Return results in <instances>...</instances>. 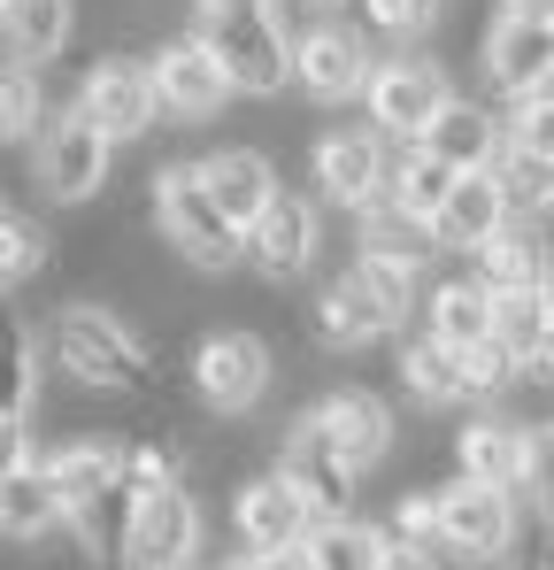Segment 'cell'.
Wrapping results in <instances>:
<instances>
[{
  "mask_svg": "<svg viewBox=\"0 0 554 570\" xmlns=\"http://www.w3.org/2000/svg\"><path fill=\"white\" fill-rule=\"evenodd\" d=\"M55 363L70 371L92 393H147L155 371H147V347L131 340V324L100 301H70L55 316Z\"/></svg>",
  "mask_w": 554,
  "mask_h": 570,
  "instance_id": "cell-1",
  "label": "cell"
},
{
  "mask_svg": "<svg viewBox=\"0 0 554 570\" xmlns=\"http://www.w3.org/2000/svg\"><path fill=\"white\" fill-rule=\"evenodd\" d=\"M200 39L231 70L239 94H277L293 78V47H285V23H277L270 0H216V8H200Z\"/></svg>",
  "mask_w": 554,
  "mask_h": 570,
  "instance_id": "cell-2",
  "label": "cell"
},
{
  "mask_svg": "<svg viewBox=\"0 0 554 570\" xmlns=\"http://www.w3.org/2000/svg\"><path fill=\"white\" fill-rule=\"evenodd\" d=\"M155 224H162V239L178 247L185 263H200V271H224V263L247 255V232L216 208V193H208V178H200V163H170V170H155Z\"/></svg>",
  "mask_w": 554,
  "mask_h": 570,
  "instance_id": "cell-3",
  "label": "cell"
},
{
  "mask_svg": "<svg viewBox=\"0 0 554 570\" xmlns=\"http://www.w3.org/2000/svg\"><path fill=\"white\" fill-rule=\"evenodd\" d=\"M508 548H516V493L508 485H477V478L439 485V556L493 570L508 563Z\"/></svg>",
  "mask_w": 554,
  "mask_h": 570,
  "instance_id": "cell-4",
  "label": "cell"
},
{
  "mask_svg": "<svg viewBox=\"0 0 554 570\" xmlns=\"http://www.w3.org/2000/svg\"><path fill=\"white\" fill-rule=\"evenodd\" d=\"M363 100H369V124H377L385 139H424V131L439 124V108L455 100V86H447L439 62L393 55V62H377V78H369Z\"/></svg>",
  "mask_w": 554,
  "mask_h": 570,
  "instance_id": "cell-5",
  "label": "cell"
},
{
  "mask_svg": "<svg viewBox=\"0 0 554 570\" xmlns=\"http://www.w3.org/2000/svg\"><path fill=\"white\" fill-rule=\"evenodd\" d=\"M316 524H324V517H316V501H308L285 471L255 478V485L231 501V532L247 540V556H300Z\"/></svg>",
  "mask_w": 554,
  "mask_h": 570,
  "instance_id": "cell-6",
  "label": "cell"
},
{
  "mask_svg": "<svg viewBox=\"0 0 554 570\" xmlns=\"http://www.w3.org/2000/svg\"><path fill=\"white\" fill-rule=\"evenodd\" d=\"M108 163H116V139L92 124L86 108H70V116H55L39 131V186L55 200H92L108 186Z\"/></svg>",
  "mask_w": 554,
  "mask_h": 570,
  "instance_id": "cell-7",
  "label": "cell"
},
{
  "mask_svg": "<svg viewBox=\"0 0 554 570\" xmlns=\"http://www.w3.org/2000/svg\"><path fill=\"white\" fill-rule=\"evenodd\" d=\"M316 186L324 200H339V208H377L385 193H393V155H385V131H363V124H339V131H324L316 139Z\"/></svg>",
  "mask_w": 554,
  "mask_h": 570,
  "instance_id": "cell-8",
  "label": "cell"
},
{
  "mask_svg": "<svg viewBox=\"0 0 554 570\" xmlns=\"http://www.w3.org/2000/svg\"><path fill=\"white\" fill-rule=\"evenodd\" d=\"M92 124L123 147V139H139V131H155V116H162V86H155V62H131V55H108V62H92L86 70V94H78Z\"/></svg>",
  "mask_w": 554,
  "mask_h": 570,
  "instance_id": "cell-9",
  "label": "cell"
},
{
  "mask_svg": "<svg viewBox=\"0 0 554 570\" xmlns=\"http://www.w3.org/2000/svg\"><path fill=\"white\" fill-rule=\"evenodd\" d=\"M192 385H200L208 409L247 416V409L270 393V347H263L255 332H208V340L192 347Z\"/></svg>",
  "mask_w": 554,
  "mask_h": 570,
  "instance_id": "cell-10",
  "label": "cell"
},
{
  "mask_svg": "<svg viewBox=\"0 0 554 570\" xmlns=\"http://www.w3.org/2000/svg\"><path fill=\"white\" fill-rule=\"evenodd\" d=\"M192 556H200V509H192V493H185L178 478L139 485L123 563H192Z\"/></svg>",
  "mask_w": 554,
  "mask_h": 570,
  "instance_id": "cell-11",
  "label": "cell"
},
{
  "mask_svg": "<svg viewBox=\"0 0 554 570\" xmlns=\"http://www.w3.org/2000/svg\"><path fill=\"white\" fill-rule=\"evenodd\" d=\"M277 471L316 501V517H355V478H363V471H355V463H347V448L324 432V416H300V424L285 432Z\"/></svg>",
  "mask_w": 554,
  "mask_h": 570,
  "instance_id": "cell-12",
  "label": "cell"
},
{
  "mask_svg": "<svg viewBox=\"0 0 554 570\" xmlns=\"http://www.w3.org/2000/svg\"><path fill=\"white\" fill-rule=\"evenodd\" d=\"M293 78H300V94H308V100H363L369 78H377V62H369L363 31H347V23H316V31L293 39Z\"/></svg>",
  "mask_w": 554,
  "mask_h": 570,
  "instance_id": "cell-13",
  "label": "cell"
},
{
  "mask_svg": "<svg viewBox=\"0 0 554 570\" xmlns=\"http://www.w3.org/2000/svg\"><path fill=\"white\" fill-rule=\"evenodd\" d=\"M485 86L501 100H532L554 86V23L532 16H493L485 31Z\"/></svg>",
  "mask_w": 554,
  "mask_h": 570,
  "instance_id": "cell-14",
  "label": "cell"
},
{
  "mask_svg": "<svg viewBox=\"0 0 554 570\" xmlns=\"http://www.w3.org/2000/svg\"><path fill=\"white\" fill-rule=\"evenodd\" d=\"M155 86H162V108L185 116V124L216 116L224 100L239 94V86H231V70L208 55V39H200V31H192V39H170V47L155 55Z\"/></svg>",
  "mask_w": 554,
  "mask_h": 570,
  "instance_id": "cell-15",
  "label": "cell"
},
{
  "mask_svg": "<svg viewBox=\"0 0 554 570\" xmlns=\"http://www.w3.org/2000/svg\"><path fill=\"white\" fill-rule=\"evenodd\" d=\"M455 463H462V478H477V485L524 493V485H532V463H540V432H524L516 416H477L469 432H455Z\"/></svg>",
  "mask_w": 554,
  "mask_h": 570,
  "instance_id": "cell-16",
  "label": "cell"
},
{
  "mask_svg": "<svg viewBox=\"0 0 554 570\" xmlns=\"http://www.w3.org/2000/svg\"><path fill=\"white\" fill-rule=\"evenodd\" d=\"M247 263L263 278H300L316 263V208L300 193H277L270 208L247 224Z\"/></svg>",
  "mask_w": 554,
  "mask_h": 570,
  "instance_id": "cell-17",
  "label": "cell"
},
{
  "mask_svg": "<svg viewBox=\"0 0 554 570\" xmlns=\"http://www.w3.org/2000/svg\"><path fill=\"white\" fill-rule=\"evenodd\" d=\"M477 278L493 285V293H508V285H554V216H508L477 247Z\"/></svg>",
  "mask_w": 554,
  "mask_h": 570,
  "instance_id": "cell-18",
  "label": "cell"
},
{
  "mask_svg": "<svg viewBox=\"0 0 554 570\" xmlns=\"http://www.w3.org/2000/svg\"><path fill=\"white\" fill-rule=\"evenodd\" d=\"M508 216H516V200H508V186H501L493 170H462L455 193H447V208L432 216V232H439L447 255H477Z\"/></svg>",
  "mask_w": 554,
  "mask_h": 570,
  "instance_id": "cell-19",
  "label": "cell"
},
{
  "mask_svg": "<svg viewBox=\"0 0 554 570\" xmlns=\"http://www.w3.org/2000/svg\"><path fill=\"white\" fill-rule=\"evenodd\" d=\"M424 147L439 155V163H455V170H493L501 155H508V116H493L485 100H447L439 108V124L424 131Z\"/></svg>",
  "mask_w": 554,
  "mask_h": 570,
  "instance_id": "cell-20",
  "label": "cell"
},
{
  "mask_svg": "<svg viewBox=\"0 0 554 570\" xmlns=\"http://www.w3.org/2000/svg\"><path fill=\"white\" fill-rule=\"evenodd\" d=\"M200 178H208L216 208H224L239 232H247V224H255V216H263V208L277 200V170L263 163V155H255V147H216V155L200 163Z\"/></svg>",
  "mask_w": 554,
  "mask_h": 570,
  "instance_id": "cell-21",
  "label": "cell"
},
{
  "mask_svg": "<svg viewBox=\"0 0 554 570\" xmlns=\"http://www.w3.org/2000/svg\"><path fill=\"white\" fill-rule=\"evenodd\" d=\"M316 416H324V432L347 448V463H355V471L385 463V448H393V409H385L377 393H363V385H339V393H332Z\"/></svg>",
  "mask_w": 554,
  "mask_h": 570,
  "instance_id": "cell-22",
  "label": "cell"
},
{
  "mask_svg": "<svg viewBox=\"0 0 554 570\" xmlns=\"http://www.w3.org/2000/svg\"><path fill=\"white\" fill-rule=\"evenodd\" d=\"M377 332H393V316L377 308V293L355 278V263H347V278H332L316 293V340L324 347H369Z\"/></svg>",
  "mask_w": 554,
  "mask_h": 570,
  "instance_id": "cell-23",
  "label": "cell"
},
{
  "mask_svg": "<svg viewBox=\"0 0 554 570\" xmlns=\"http://www.w3.org/2000/svg\"><path fill=\"white\" fill-rule=\"evenodd\" d=\"M424 332H439L447 347L493 340V285L485 278H439L432 301H424Z\"/></svg>",
  "mask_w": 554,
  "mask_h": 570,
  "instance_id": "cell-24",
  "label": "cell"
},
{
  "mask_svg": "<svg viewBox=\"0 0 554 570\" xmlns=\"http://www.w3.org/2000/svg\"><path fill=\"white\" fill-rule=\"evenodd\" d=\"M0 31H8L16 62H55L70 47V31H78V0H8Z\"/></svg>",
  "mask_w": 554,
  "mask_h": 570,
  "instance_id": "cell-25",
  "label": "cell"
},
{
  "mask_svg": "<svg viewBox=\"0 0 554 570\" xmlns=\"http://www.w3.org/2000/svg\"><path fill=\"white\" fill-rule=\"evenodd\" d=\"M62 517H70V509H62L47 463H31V471H16L0 485V540H23V548H31V540H47Z\"/></svg>",
  "mask_w": 554,
  "mask_h": 570,
  "instance_id": "cell-26",
  "label": "cell"
},
{
  "mask_svg": "<svg viewBox=\"0 0 554 570\" xmlns=\"http://www.w3.org/2000/svg\"><path fill=\"white\" fill-rule=\"evenodd\" d=\"M400 385H408L416 401H432V409H455V401H469V379H462V347H447L439 332L408 340V347H400Z\"/></svg>",
  "mask_w": 554,
  "mask_h": 570,
  "instance_id": "cell-27",
  "label": "cell"
},
{
  "mask_svg": "<svg viewBox=\"0 0 554 570\" xmlns=\"http://www.w3.org/2000/svg\"><path fill=\"white\" fill-rule=\"evenodd\" d=\"M455 178H462V170H455V163H439L424 139H400V155H393V193H385V200H400L408 216H424V224H432V216L447 208Z\"/></svg>",
  "mask_w": 554,
  "mask_h": 570,
  "instance_id": "cell-28",
  "label": "cell"
},
{
  "mask_svg": "<svg viewBox=\"0 0 554 570\" xmlns=\"http://www.w3.org/2000/svg\"><path fill=\"white\" fill-rule=\"evenodd\" d=\"M547 332H554L547 285H508V293H493V340H501L516 363H532V355L547 347Z\"/></svg>",
  "mask_w": 554,
  "mask_h": 570,
  "instance_id": "cell-29",
  "label": "cell"
},
{
  "mask_svg": "<svg viewBox=\"0 0 554 570\" xmlns=\"http://www.w3.org/2000/svg\"><path fill=\"white\" fill-rule=\"evenodd\" d=\"M300 563L308 570H377L385 563V532L363 524V517H324V524L308 532Z\"/></svg>",
  "mask_w": 554,
  "mask_h": 570,
  "instance_id": "cell-30",
  "label": "cell"
},
{
  "mask_svg": "<svg viewBox=\"0 0 554 570\" xmlns=\"http://www.w3.org/2000/svg\"><path fill=\"white\" fill-rule=\"evenodd\" d=\"M363 247H369V255L408 263V271H424V263L439 255V232H432L424 216H408L400 200H377V208H363Z\"/></svg>",
  "mask_w": 554,
  "mask_h": 570,
  "instance_id": "cell-31",
  "label": "cell"
},
{
  "mask_svg": "<svg viewBox=\"0 0 554 570\" xmlns=\"http://www.w3.org/2000/svg\"><path fill=\"white\" fill-rule=\"evenodd\" d=\"M39 393V340L0 308V416H23Z\"/></svg>",
  "mask_w": 554,
  "mask_h": 570,
  "instance_id": "cell-32",
  "label": "cell"
},
{
  "mask_svg": "<svg viewBox=\"0 0 554 570\" xmlns=\"http://www.w3.org/2000/svg\"><path fill=\"white\" fill-rule=\"evenodd\" d=\"M493 178L508 186V200H516V216H554V163H540V155H524V147H508V155L493 163Z\"/></svg>",
  "mask_w": 554,
  "mask_h": 570,
  "instance_id": "cell-33",
  "label": "cell"
},
{
  "mask_svg": "<svg viewBox=\"0 0 554 570\" xmlns=\"http://www.w3.org/2000/svg\"><path fill=\"white\" fill-rule=\"evenodd\" d=\"M355 278L377 293V308H385L393 324L416 308V271H408V263H393V255H369V247H363V255H355Z\"/></svg>",
  "mask_w": 554,
  "mask_h": 570,
  "instance_id": "cell-34",
  "label": "cell"
},
{
  "mask_svg": "<svg viewBox=\"0 0 554 570\" xmlns=\"http://www.w3.org/2000/svg\"><path fill=\"white\" fill-rule=\"evenodd\" d=\"M47 247H55V239H47L31 216H8V208H0V278H8V285H16V278H39Z\"/></svg>",
  "mask_w": 554,
  "mask_h": 570,
  "instance_id": "cell-35",
  "label": "cell"
},
{
  "mask_svg": "<svg viewBox=\"0 0 554 570\" xmlns=\"http://www.w3.org/2000/svg\"><path fill=\"white\" fill-rule=\"evenodd\" d=\"M516 355L501 347V340H477V347H462V379H469V401H501L508 385H516Z\"/></svg>",
  "mask_w": 554,
  "mask_h": 570,
  "instance_id": "cell-36",
  "label": "cell"
},
{
  "mask_svg": "<svg viewBox=\"0 0 554 570\" xmlns=\"http://www.w3.org/2000/svg\"><path fill=\"white\" fill-rule=\"evenodd\" d=\"M39 124V78L31 62H0V139H23Z\"/></svg>",
  "mask_w": 554,
  "mask_h": 570,
  "instance_id": "cell-37",
  "label": "cell"
},
{
  "mask_svg": "<svg viewBox=\"0 0 554 570\" xmlns=\"http://www.w3.org/2000/svg\"><path fill=\"white\" fill-rule=\"evenodd\" d=\"M508 147H524V155H540L554 163V86L532 100H508Z\"/></svg>",
  "mask_w": 554,
  "mask_h": 570,
  "instance_id": "cell-38",
  "label": "cell"
},
{
  "mask_svg": "<svg viewBox=\"0 0 554 570\" xmlns=\"http://www.w3.org/2000/svg\"><path fill=\"white\" fill-rule=\"evenodd\" d=\"M363 23L377 39H424L439 23V0H363Z\"/></svg>",
  "mask_w": 554,
  "mask_h": 570,
  "instance_id": "cell-39",
  "label": "cell"
},
{
  "mask_svg": "<svg viewBox=\"0 0 554 570\" xmlns=\"http://www.w3.org/2000/svg\"><path fill=\"white\" fill-rule=\"evenodd\" d=\"M393 532H400V540H424V548H439V485L408 493V501L393 509Z\"/></svg>",
  "mask_w": 554,
  "mask_h": 570,
  "instance_id": "cell-40",
  "label": "cell"
},
{
  "mask_svg": "<svg viewBox=\"0 0 554 570\" xmlns=\"http://www.w3.org/2000/svg\"><path fill=\"white\" fill-rule=\"evenodd\" d=\"M16 471H31V432H23V416H0V485Z\"/></svg>",
  "mask_w": 554,
  "mask_h": 570,
  "instance_id": "cell-41",
  "label": "cell"
},
{
  "mask_svg": "<svg viewBox=\"0 0 554 570\" xmlns=\"http://www.w3.org/2000/svg\"><path fill=\"white\" fill-rule=\"evenodd\" d=\"M532 509L554 524V432H540V463H532Z\"/></svg>",
  "mask_w": 554,
  "mask_h": 570,
  "instance_id": "cell-42",
  "label": "cell"
},
{
  "mask_svg": "<svg viewBox=\"0 0 554 570\" xmlns=\"http://www.w3.org/2000/svg\"><path fill=\"white\" fill-rule=\"evenodd\" d=\"M377 570H439V556H432L424 540H400V532H393V540H385V563H377Z\"/></svg>",
  "mask_w": 554,
  "mask_h": 570,
  "instance_id": "cell-43",
  "label": "cell"
},
{
  "mask_svg": "<svg viewBox=\"0 0 554 570\" xmlns=\"http://www.w3.org/2000/svg\"><path fill=\"white\" fill-rule=\"evenodd\" d=\"M501 16H532V23H554V0H501Z\"/></svg>",
  "mask_w": 554,
  "mask_h": 570,
  "instance_id": "cell-44",
  "label": "cell"
},
{
  "mask_svg": "<svg viewBox=\"0 0 554 570\" xmlns=\"http://www.w3.org/2000/svg\"><path fill=\"white\" fill-rule=\"evenodd\" d=\"M231 570H308V563H300V556H239Z\"/></svg>",
  "mask_w": 554,
  "mask_h": 570,
  "instance_id": "cell-45",
  "label": "cell"
},
{
  "mask_svg": "<svg viewBox=\"0 0 554 570\" xmlns=\"http://www.w3.org/2000/svg\"><path fill=\"white\" fill-rule=\"evenodd\" d=\"M532 371H547V379H554V332H547V347L532 355Z\"/></svg>",
  "mask_w": 554,
  "mask_h": 570,
  "instance_id": "cell-46",
  "label": "cell"
},
{
  "mask_svg": "<svg viewBox=\"0 0 554 570\" xmlns=\"http://www.w3.org/2000/svg\"><path fill=\"white\" fill-rule=\"evenodd\" d=\"M123 570H192V563H123Z\"/></svg>",
  "mask_w": 554,
  "mask_h": 570,
  "instance_id": "cell-47",
  "label": "cell"
},
{
  "mask_svg": "<svg viewBox=\"0 0 554 570\" xmlns=\"http://www.w3.org/2000/svg\"><path fill=\"white\" fill-rule=\"evenodd\" d=\"M532 570H554V563H532Z\"/></svg>",
  "mask_w": 554,
  "mask_h": 570,
  "instance_id": "cell-48",
  "label": "cell"
},
{
  "mask_svg": "<svg viewBox=\"0 0 554 570\" xmlns=\"http://www.w3.org/2000/svg\"><path fill=\"white\" fill-rule=\"evenodd\" d=\"M547 301H554V285H547Z\"/></svg>",
  "mask_w": 554,
  "mask_h": 570,
  "instance_id": "cell-49",
  "label": "cell"
},
{
  "mask_svg": "<svg viewBox=\"0 0 554 570\" xmlns=\"http://www.w3.org/2000/svg\"><path fill=\"white\" fill-rule=\"evenodd\" d=\"M0 8H8V0H0Z\"/></svg>",
  "mask_w": 554,
  "mask_h": 570,
  "instance_id": "cell-50",
  "label": "cell"
},
{
  "mask_svg": "<svg viewBox=\"0 0 554 570\" xmlns=\"http://www.w3.org/2000/svg\"><path fill=\"white\" fill-rule=\"evenodd\" d=\"M0 285H8V278H0Z\"/></svg>",
  "mask_w": 554,
  "mask_h": 570,
  "instance_id": "cell-51",
  "label": "cell"
}]
</instances>
